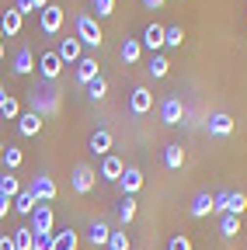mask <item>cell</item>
I'll list each match as a JSON object with an SVG mask.
<instances>
[{
  "mask_svg": "<svg viewBox=\"0 0 247 250\" xmlns=\"http://www.w3.org/2000/svg\"><path fill=\"white\" fill-rule=\"evenodd\" d=\"M77 39H80V45H94V49H98V45L105 42L98 18H90V14H77Z\"/></svg>",
  "mask_w": 247,
  "mask_h": 250,
  "instance_id": "cell-1",
  "label": "cell"
},
{
  "mask_svg": "<svg viewBox=\"0 0 247 250\" xmlns=\"http://www.w3.org/2000/svg\"><path fill=\"white\" fill-rule=\"evenodd\" d=\"M94 181H98L94 167H87V164H77V167H73V177H70V188H73L77 195H87L90 188H94Z\"/></svg>",
  "mask_w": 247,
  "mask_h": 250,
  "instance_id": "cell-2",
  "label": "cell"
},
{
  "mask_svg": "<svg viewBox=\"0 0 247 250\" xmlns=\"http://www.w3.org/2000/svg\"><path fill=\"white\" fill-rule=\"evenodd\" d=\"M52 226H56L52 208H49L45 202H39V205H35V212H32V226H28V229L39 236V233H52Z\"/></svg>",
  "mask_w": 247,
  "mask_h": 250,
  "instance_id": "cell-3",
  "label": "cell"
},
{
  "mask_svg": "<svg viewBox=\"0 0 247 250\" xmlns=\"http://www.w3.org/2000/svg\"><path fill=\"white\" fill-rule=\"evenodd\" d=\"M39 14H42V31H45V35H59V28H63L67 11L59 7V4H49V7H42Z\"/></svg>",
  "mask_w": 247,
  "mask_h": 250,
  "instance_id": "cell-4",
  "label": "cell"
},
{
  "mask_svg": "<svg viewBox=\"0 0 247 250\" xmlns=\"http://www.w3.org/2000/svg\"><path fill=\"white\" fill-rule=\"evenodd\" d=\"M164 31H167L164 24H157V21H153V24H146V28H143V39H139V42H143V45H146L153 56H157V52L164 49Z\"/></svg>",
  "mask_w": 247,
  "mask_h": 250,
  "instance_id": "cell-5",
  "label": "cell"
},
{
  "mask_svg": "<svg viewBox=\"0 0 247 250\" xmlns=\"http://www.w3.org/2000/svg\"><path fill=\"white\" fill-rule=\"evenodd\" d=\"M56 191H59V188H56V181H52L49 174H39V177L32 181V195H35V202H52Z\"/></svg>",
  "mask_w": 247,
  "mask_h": 250,
  "instance_id": "cell-6",
  "label": "cell"
},
{
  "mask_svg": "<svg viewBox=\"0 0 247 250\" xmlns=\"http://www.w3.org/2000/svg\"><path fill=\"white\" fill-rule=\"evenodd\" d=\"M143 181H146V177H143V170H139V167H126V170H122V177H118V188L133 198L139 188H143Z\"/></svg>",
  "mask_w": 247,
  "mask_h": 250,
  "instance_id": "cell-7",
  "label": "cell"
},
{
  "mask_svg": "<svg viewBox=\"0 0 247 250\" xmlns=\"http://www.w3.org/2000/svg\"><path fill=\"white\" fill-rule=\"evenodd\" d=\"M18 132H21L24 139L39 136V132H42V115H35V111H21V115H18Z\"/></svg>",
  "mask_w": 247,
  "mask_h": 250,
  "instance_id": "cell-8",
  "label": "cell"
},
{
  "mask_svg": "<svg viewBox=\"0 0 247 250\" xmlns=\"http://www.w3.org/2000/svg\"><path fill=\"white\" fill-rule=\"evenodd\" d=\"M153 108V94L146 90V87H133V94H129V111L133 115H146Z\"/></svg>",
  "mask_w": 247,
  "mask_h": 250,
  "instance_id": "cell-9",
  "label": "cell"
},
{
  "mask_svg": "<svg viewBox=\"0 0 247 250\" xmlns=\"http://www.w3.org/2000/svg\"><path fill=\"white\" fill-rule=\"evenodd\" d=\"M181 118H184V104H181L178 98H164V104H160V122H164V125H181Z\"/></svg>",
  "mask_w": 247,
  "mask_h": 250,
  "instance_id": "cell-10",
  "label": "cell"
},
{
  "mask_svg": "<svg viewBox=\"0 0 247 250\" xmlns=\"http://www.w3.org/2000/svg\"><path fill=\"white\" fill-rule=\"evenodd\" d=\"M35 70H42L45 80H56L59 73H63V59H59L56 52H42V59L35 62Z\"/></svg>",
  "mask_w": 247,
  "mask_h": 250,
  "instance_id": "cell-11",
  "label": "cell"
},
{
  "mask_svg": "<svg viewBox=\"0 0 247 250\" xmlns=\"http://www.w3.org/2000/svg\"><path fill=\"white\" fill-rule=\"evenodd\" d=\"M63 62H80L84 59V45H80V39L73 35V39H63L59 42V52H56Z\"/></svg>",
  "mask_w": 247,
  "mask_h": 250,
  "instance_id": "cell-12",
  "label": "cell"
},
{
  "mask_svg": "<svg viewBox=\"0 0 247 250\" xmlns=\"http://www.w3.org/2000/svg\"><path fill=\"white\" fill-rule=\"evenodd\" d=\"M112 143H115L112 132H108V129H98L94 136L87 139V149L94 153V156H108V153H112Z\"/></svg>",
  "mask_w": 247,
  "mask_h": 250,
  "instance_id": "cell-13",
  "label": "cell"
},
{
  "mask_svg": "<svg viewBox=\"0 0 247 250\" xmlns=\"http://www.w3.org/2000/svg\"><path fill=\"white\" fill-rule=\"evenodd\" d=\"M212 208H216V195H209V191H199V195L192 198V208H188V212H192L195 219H205Z\"/></svg>",
  "mask_w": 247,
  "mask_h": 250,
  "instance_id": "cell-14",
  "label": "cell"
},
{
  "mask_svg": "<svg viewBox=\"0 0 247 250\" xmlns=\"http://www.w3.org/2000/svg\"><path fill=\"white\" fill-rule=\"evenodd\" d=\"M98 77H101V73H98V59H94V56H84V59L77 62V80L87 87L90 80H98Z\"/></svg>",
  "mask_w": 247,
  "mask_h": 250,
  "instance_id": "cell-15",
  "label": "cell"
},
{
  "mask_svg": "<svg viewBox=\"0 0 247 250\" xmlns=\"http://www.w3.org/2000/svg\"><path fill=\"white\" fill-rule=\"evenodd\" d=\"M14 73H21V77L35 73V52H32V49H18V56H14Z\"/></svg>",
  "mask_w": 247,
  "mask_h": 250,
  "instance_id": "cell-16",
  "label": "cell"
},
{
  "mask_svg": "<svg viewBox=\"0 0 247 250\" xmlns=\"http://www.w3.org/2000/svg\"><path fill=\"white\" fill-rule=\"evenodd\" d=\"M122 170H126V164H122L115 153H108L105 160H101V177H105V181H118V177H122Z\"/></svg>",
  "mask_w": 247,
  "mask_h": 250,
  "instance_id": "cell-17",
  "label": "cell"
},
{
  "mask_svg": "<svg viewBox=\"0 0 247 250\" xmlns=\"http://www.w3.org/2000/svg\"><path fill=\"white\" fill-rule=\"evenodd\" d=\"M21 24H24V18H21L14 7H11V11H4V18H0V31H4V35H11V39L21 31Z\"/></svg>",
  "mask_w": 247,
  "mask_h": 250,
  "instance_id": "cell-18",
  "label": "cell"
},
{
  "mask_svg": "<svg viewBox=\"0 0 247 250\" xmlns=\"http://www.w3.org/2000/svg\"><path fill=\"white\" fill-rule=\"evenodd\" d=\"M209 132H212V136H230V132H233V118H230L226 111L212 115V118H209Z\"/></svg>",
  "mask_w": 247,
  "mask_h": 250,
  "instance_id": "cell-19",
  "label": "cell"
},
{
  "mask_svg": "<svg viewBox=\"0 0 247 250\" xmlns=\"http://www.w3.org/2000/svg\"><path fill=\"white\" fill-rule=\"evenodd\" d=\"M52 250H77V243H80V236L67 226V229H59V233H52Z\"/></svg>",
  "mask_w": 247,
  "mask_h": 250,
  "instance_id": "cell-20",
  "label": "cell"
},
{
  "mask_svg": "<svg viewBox=\"0 0 247 250\" xmlns=\"http://www.w3.org/2000/svg\"><path fill=\"white\" fill-rule=\"evenodd\" d=\"M108 236H112V229H108V223H90V229H87V240L94 243V247H108Z\"/></svg>",
  "mask_w": 247,
  "mask_h": 250,
  "instance_id": "cell-21",
  "label": "cell"
},
{
  "mask_svg": "<svg viewBox=\"0 0 247 250\" xmlns=\"http://www.w3.org/2000/svg\"><path fill=\"white\" fill-rule=\"evenodd\" d=\"M118 56L126 59V62H139V56H143V42H139V39H122Z\"/></svg>",
  "mask_w": 247,
  "mask_h": 250,
  "instance_id": "cell-22",
  "label": "cell"
},
{
  "mask_svg": "<svg viewBox=\"0 0 247 250\" xmlns=\"http://www.w3.org/2000/svg\"><path fill=\"white\" fill-rule=\"evenodd\" d=\"M0 195H4V198H11V202L21 195V181H18L11 170H7V174H0Z\"/></svg>",
  "mask_w": 247,
  "mask_h": 250,
  "instance_id": "cell-23",
  "label": "cell"
},
{
  "mask_svg": "<svg viewBox=\"0 0 247 250\" xmlns=\"http://www.w3.org/2000/svg\"><path fill=\"white\" fill-rule=\"evenodd\" d=\"M35 205H39V202H35V195H32V188H28V191L21 188V195L14 198V212H18V215H32Z\"/></svg>",
  "mask_w": 247,
  "mask_h": 250,
  "instance_id": "cell-24",
  "label": "cell"
},
{
  "mask_svg": "<svg viewBox=\"0 0 247 250\" xmlns=\"http://www.w3.org/2000/svg\"><path fill=\"white\" fill-rule=\"evenodd\" d=\"M0 160H4V167L14 174V170L24 164V149H18V146H4V156H0Z\"/></svg>",
  "mask_w": 247,
  "mask_h": 250,
  "instance_id": "cell-25",
  "label": "cell"
},
{
  "mask_svg": "<svg viewBox=\"0 0 247 250\" xmlns=\"http://www.w3.org/2000/svg\"><path fill=\"white\" fill-rule=\"evenodd\" d=\"M247 212V195L244 191H230L226 195V215H244Z\"/></svg>",
  "mask_w": 247,
  "mask_h": 250,
  "instance_id": "cell-26",
  "label": "cell"
},
{
  "mask_svg": "<svg viewBox=\"0 0 247 250\" xmlns=\"http://www.w3.org/2000/svg\"><path fill=\"white\" fill-rule=\"evenodd\" d=\"M164 164H167L171 170H181V164H184V149H181V143H171V146L164 149Z\"/></svg>",
  "mask_w": 247,
  "mask_h": 250,
  "instance_id": "cell-27",
  "label": "cell"
},
{
  "mask_svg": "<svg viewBox=\"0 0 247 250\" xmlns=\"http://www.w3.org/2000/svg\"><path fill=\"white\" fill-rule=\"evenodd\" d=\"M11 236H14V250H32V243H35V233L28 226H18Z\"/></svg>",
  "mask_w": 247,
  "mask_h": 250,
  "instance_id": "cell-28",
  "label": "cell"
},
{
  "mask_svg": "<svg viewBox=\"0 0 247 250\" xmlns=\"http://www.w3.org/2000/svg\"><path fill=\"white\" fill-rule=\"evenodd\" d=\"M133 219H136V198L126 195V198L118 202V223H122V226H129Z\"/></svg>",
  "mask_w": 247,
  "mask_h": 250,
  "instance_id": "cell-29",
  "label": "cell"
},
{
  "mask_svg": "<svg viewBox=\"0 0 247 250\" xmlns=\"http://www.w3.org/2000/svg\"><path fill=\"white\" fill-rule=\"evenodd\" d=\"M220 233H223L226 240H233V236L240 233V215H220Z\"/></svg>",
  "mask_w": 247,
  "mask_h": 250,
  "instance_id": "cell-30",
  "label": "cell"
},
{
  "mask_svg": "<svg viewBox=\"0 0 247 250\" xmlns=\"http://www.w3.org/2000/svg\"><path fill=\"white\" fill-rule=\"evenodd\" d=\"M18 115H21V104H18V98H14V94H7V98H4V104H0V118L18 122Z\"/></svg>",
  "mask_w": 247,
  "mask_h": 250,
  "instance_id": "cell-31",
  "label": "cell"
},
{
  "mask_svg": "<svg viewBox=\"0 0 247 250\" xmlns=\"http://www.w3.org/2000/svg\"><path fill=\"white\" fill-rule=\"evenodd\" d=\"M146 70H150L153 77H157V80H160V77H167V73H171V59L157 52V56H153V59H150V66H146Z\"/></svg>",
  "mask_w": 247,
  "mask_h": 250,
  "instance_id": "cell-32",
  "label": "cell"
},
{
  "mask_svg": "<svg viewBox=\"0 0 247 250\" xmlns=\"http://www.w3.org/2000/svg\"><path fill=\"white\" fill-rule=\"evenodd\" d=\"M181 42H184V28H181V24H171V28L164 31V45H167V49H181Z\"/></svg>",
  "mask_w": 247,
  "mask_h": 250,
  "instance_id": "cell-33",
  "label": "cell"
},
{
  "mask_svg": "<svg viewBox=\"0 0 247 250\" xmlns=\"http://www.w3.org/2000/svg\"><path fill=\"white\" fill-rule=\"evenodd\" d=\"M105 94H108V80H105V77H98V80L87 83V98H90V101H101Z\"/></svg>",
  "mask_w": 247,
  "mask_h": 250,
  "instance_id": "cell-34",
  "label": "cell"
},
{
  "mask_svg": "<svg viewBox=\"0 0 247 250\" xmlns=\"http://www.w3.org/2000/svg\"><path fill=\"white\" fill-rule=\"evenodd\" d=\"M108 250H129V236L126 233H112L108 236Z\"/></svg>",
  "mask_w": 247,
  "mask_h": 250,
  "instance_id": "cell-35",
  "label": "cell"
},
{
  "mask_svg": "<svg viewBox=\"0 0 247 250\" xmlns=\"http://www.w3.org/2000/svg\"><path fill=\"white\" fill-rule=\"evenodd\" d=\"M167 250H192V240L184 236V233H178V236H171V243H167Z\"/></svg>",
  "mask_w": 247,
  "mask_h": 250,
  "instance_id": "cell-36",
  "label": "cell"
},
{
  "mask_svg": "<svg viewBox=\"0 0 247 250\" xmlns=\"http://www.w3.org/2000/svg\"><path fill=\"white\" fill-rule=\"evenodd\" d=\"M14 11L24 18V14H39V7H35V0H14Z\"/></svg>",
  "mask_w": 247,
  "mask_h": 250,
  "instance_id": "cell-37",
  "label": "cell"
},
{
  "mask_svg": "<svg viewBox=\"0 0 247 250\" xmlns=\"http://www.w3.org/2000/svg\"><path fill=\"white\" fill-rule=\"evenodd\" d=\"M56 243H52V233H39L35 236V243H32V250H52Z\"/></svg>",
  "mask_w": 247,
  "mask_h": 250,
  "instance_id": "cell-38",
  "label": "cell"
},
{
  "mask_svg": "<svg viewBox=\"0 0 247 250\" xmlns=\"http://www.w3.org/2000/svg\"><path fill=\"white\" fill-rule=\"evenodd\" d=\"M94 7H98V18H112L115 14V0H94Z\"/></svg>",
  "mask_w": 247,
  "mask_h": 250,
  "instance_id": "cell-39",
  "label": "cell"
},
{
  "mask_svg": "<svg viewBox=\"0 0 247 250\" xmlns=\"http://www.w3.org/2000/svg\"><path fill=\"white\" fill-rule=\"evenodd\" d=\"M11 205H14L11 198H4V195H0V219H4V215H11Z\"/></svg>",
  "mask_w": 247,
  "mask_h": 250,
  "instance_id": "cell-40",
  "label": "cell"
},
{
  "mask_svg": "<svg viewBox=\"0 0 247 250\" xmlns=\"http://www.w3.org/2000/svg\"><path fill=\"white\" fill-rule=\"evenodd\" d=\"M0 250H14V236H11V233L0 236Z\"/></svg>",
  "mask_w": 247,
  "mask_h": 250,
  "instance_id": "cell-41",
  "label": "cell"
},
{
  "mask_svg": "<svg viewBox=\"0 0 247 250\" xmlns=\"http://www.w3.org/2000/svg\"><path fill=\"white\" fill-rule=\"evenodd\" d=\"M143 4H146L150 11H157V7H164V0H143Z\"/></svg>",
  "mask_w": 247,
  "mask_h": 250,
  "instance_id": "cell-42",
  "label": "cell"
},
{
  "mask_svg": "<svg viewBox=\"0 0 247 250\" xmlns=\"http://www.w3.org/2000/svg\"><path fill=\"white\" fill-rule=\"evenodd\" d=\"M4 98H7V87H4V83H0V104H4Z\"/></svg>",
  "mask_w": 247,
  "mask_h": 250,
  "instance_id": "cell-43",
  "label": "cell"
},
{
  "mask_svg": "<svg viewBox=\"0 0 247 250\" xmlns=\"http://www.w3.org/2000/svg\"><path fill=\"white\" fill-rule=\"evenodd\" d=\"M35 7L42 11V7H49V0H35Z\"/></svg>",
  "mask_w": 247,
  "mask_h": 250,
  "instance_id": "cell-44",
  "label": "cell"
},
{
  "mask_svg": "<svg viewBox=\"0 0 247 250\" xmlns=\"http://www.w3.org/2000/svg\"><path fill=\"white\" fill-rule=\"evenodd\" d=\"M0 59H4V42H0Z\"/></svg>",
  "mask_w": 247,
  "mask_h": 250,
  "instance_id": "cell-45",
  "label": "cell"
},
{
  "mask_svg": "<svg viewBox=\"0 0 247 250\" xmlns=\"http://www.w3.org/2000/svg\"><path fill=\"white\" fill-rule=\"evenodd\" d=\"M0 156H4V139H0Z\"/></svg>",
  "mask_w": 247,
  "mask_h": 250,
  "instance_id": "cell-46",
  "label": "cell"
},
{
  "mask_svg": "<svg viewBox=\"0 0 247 250\" xmlns=\"http://www.w3.org/2000/svg\"><path fill=\"white\" fill-rule=\"evenodd\" d=\"M0 39H4V31H0Z\"/></svg>",
  "mask_w": 247,
  "mask_h": 250,
  "instance_id": "cell-47",
  "label": "cell"
}]
</instances>
